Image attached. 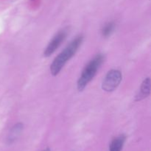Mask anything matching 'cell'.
I'll use <instances>...</instances> for the list:
<instances>
[{"label":"cell","instance_id":"1","mask_svg":"<svg viewBox=\"0 0 151 151\" xmlns=\"http://www.w3.org/2000/svg\"><path fill=\"white\" fill-rule=\"evenodd\" d=\"M83 41V37L78 36L75 38L64 50L63 52L60 53L57 57L55 58L50 66V72L52 75L55 76L57 75L62 68L64 66L66 62L76 53L77 50L81 45V43Z\"/></svg>","mask_w":151,"mask_h":151},{"label":"cell","instance_id":"2","mask_svg":"<svg viewBox=\"0 0 151 151\" xmlns=\"http://www.w3.org/2000/svg\"><path fill=\"white\" fill-rule=\"evenodd\" d=\"M104 57L102 55H97L91 60L88 62L83 70L82 74L78 81V91H82L85 88L87 84L93 79L97 73V70L103 63Z\"/></svg>","mask_w":151,"mask_h":151},{"label":"cell","instance_id":"3","mask_svg":"<svg viewBox=\"0 0 151 151\" xmlns=\"http://www.w3.org/2000/svg\"><path fill=\"white\" fill-rule=\"evenodd\" d=\"M122 81V74L117 69H111L108 72L103 80V89L108 92H111L116 89Z\"/></svg>","mask_w":151,"mask_h":151},{"label":"cell","instance_id":"4","mask_svg":"<svg viewBox=\"0 0 151 151\" xmlns=\"http://www.w3.org/2000/svg\"><path fill=\"white\" fill-rule=\"evenodd\" d=\"M66 35H67V32H66V30H61L58 32L55 35L54 38L50 41V42L49 43L48 46L47 47L46 50H44V56L49 57L50 55H51L60 47V44L63 42V41L66 38Z\"/></svg>","mask_w":151,"mask_h":151},{"label":"cell","instance_id":"5","mask_svg":"<svg viewBox=\"0 0 151 151\" xmlns=\"http://www.w3.org/2000/svg\"><path fill=\"white\" fill-rule=\"evenodd\" d=\"M126 137L125 135H119L112 140L109 146V151H121L125 144Z\"/></svg>","mask_w":151,"mask_h":151},{"label":"cell","instance_id":"6","mask_svg":"<svg viewBox=\"0 0 151 151\" xmlns=\"http://www.w3.org/2000/svg\"><path fill=\"white\" fill-rule=\"evenodd\" d=\"M150 78H147L143 81L140 88V92L137 95V100H142L145 97H147L150 92Z\"/></svg>","mask_w":151,"mask_h":151},{"label":"cell","instance_id":"7","mask_svg":"<svg viewBox=\"0 0 151 151\" xmlns=\"http://www.w3.org/2000/svg\"><path fill=\"white\" fill-rule=\"evenodd\" d=\"M114 24L113 22L107 24L103 28L102 33H103V35H104V36H109V35H111L112 31L114 30Z\"/></svg>","mask_w":151,"mask_h":151},{"label":"cell","instance_id":"8","mask_svg":"<svg viewBox=\"0 0 151 151\" xmlns=\"http://www.w3.org/2000/svg\"><path fill=\"white\" fill-rule=\"evenodd\" d=\"M43 151H50V150L49 148H46V149H44V150Z\"/></svg>","mask_w":151,"mask_h":151}]
</instances>
